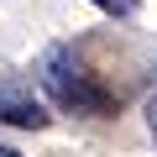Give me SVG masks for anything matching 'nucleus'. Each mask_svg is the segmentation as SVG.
<instances>
[{
    "mask_svg": "<svg viewBox=\"0 0 157 157\" xmlns=\"http://www.w3.org/2000/svg\"><path fill=\"white\" fill-rule=\"evenodd\" d=\"M37 78H42V89L58 110L68 115H115V94L100 84V73H89L84 63L73 58V47L52 42L37 63Z\"/></svg>",
    "mask_w": 157,
    "mask_h": 157,
    "instance_id": "nucleus-1",
    "label": "nucleus"
},
{
    "mask_svg": "<svg viewBox=\"0 0 157 157\" xmlns=\"http://www.w3.org/2000/svg\"><path fill=\"white\" fill-rule=\"evenodd\" d=\"M0 121H6V126H21V131H42L52 115H47L26 89H0Z\"/></svg>",
    "mask_w": 157,
    "mask_h": 157,
    "instance_id": "nucleus-2",
    "label": "nucleus"
},
{
    "mask_svg": "<svg viewBox=\"0 0 157 157\" xmlns=\"http://www.w3.org/2000/svg\"><path fill=\"white\" fill-rule=\"evenodd\" d=\"M89 6H100L105 16H131V6H126V0H89Z\"/></svg>",
    "mask_w": 157,
    "mask_h": 157,
    "instance_id": "nucleus-3",
    "label": "nucleus"
},
{
    "mask_svg": "<svg viewBox=\"0 0 157 157\" xmlns=\"http://www.w3.org/2000/svg\"><path fill=\"white\" fill-rule=\"evenodd\" d=\"M147 131H152V141H157V94L147 100Z\"/></svg>",
    "mask_w": 157,
    "mask_h": 157,
    "instance_id": "nucleus-4",
    "label": "nucleus"
},
{
    "mask_svg": "<svg viewBox=\"0 0 157 157\" xmlns=\"http://www.w3.org/2000/svg\"><path fill=\"white\" fill-rule=\"evenodd\" d=\"M0 157H21V152H16V147H0Z\"/></svg>",
    "mask_w": 157,
    "mask_h": 157,
    "instance_id": "nucleus-5",
    "label": "nucleus"
},
{
    "mask_svg": "<svg viewBox=\"0 0 157 157\" xmlns=\"http://www.w3.org/2000/svg\"><path fill=\"white\" fill-rule=\"evenodd\" d=\"M126 6H131V11H136V0H126Z\"/></svg>",
    "mask_w": 157,
    "mask_h": 157,
    "instance_id": "nucleus-6",
    "label": "nucleus"
}]
</instances>
